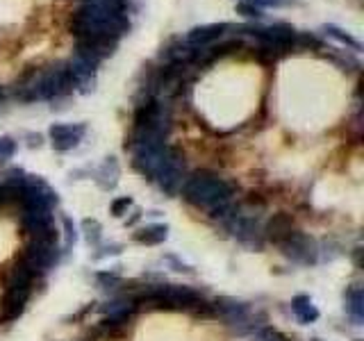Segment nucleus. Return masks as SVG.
<instances>
[{
  "label": "nucleus",
  "instance_id": "obj_25",
  "mask_svg": "<svg viewBox=\"0 0 364 341\" xmlns=\"http://www.w3.org/2000/svg\"><path fill=\"white\" fill-rule=\"evenodd\" d=\"M96 280L101 282V287H117V284H121V278L117 273H96Z\"/></svg>",
  "mask_w": 364,
  "mask_h": 341
},
{
  "label": "nucleus",
  "instance_id": "obj_19",
  "mask_svg": "<svg viewBox=\"0 0 364 341\" xmlns=\"http://www.w3.org/2000/svg\"><path fill=\"white\" fill-rule=\"evenodd\" d=\"M324 32L328 34V37H332V39H337L339 44H344V46H348V48H353L355 53H360L362 51V44L355 37H351L348 32H344L341 27H337V25H324Z\"/></svg>",
  "mask_w": 364,
  "mask_h": 341
},
{
  "label": "nucleus",
  "instance_id": "obj_20",
  "mask_svg": "<svg viewBox=\"0 0 364 341\" xmlns=\"http://www.w3.org/2000/svg\"><path fill=\"white\" fill-rule=\"evenodd\" d=\"M82 230H84V239H87L89 246H101V237H103V227L94 218H84L82 221Z\"/></svg>",
  "mask_w": 364,
  "mask_h": 341
},
{
  "label": "nucleus",
  "instance_id": "obj_7",
  "mask_svg": "<svg viewBox=\"0 0 364 341\" xmlns=\"http://www.w3.org/2000/svg\"><path fill=\"white\" fill-rule=\"evenodd\" d=\"M167 141H148L132 148V166L139 175L155 180V173L160 170L164 157H167Z\"/></svg>",
  "mask_w": 364,
  "mask_h": 341
},
{
  "label": "nucleus",
  "instance_id": "obj_22",
  "mask_svg": "<svg viewBox=\"0 0 364 341\" xmlns=\"http://www.w3.org/2000/svg\"><path fill=\"white\" fill-rule=\"evenodd\" d=\"M251 341H284V337L276 328H269V325H264V328L255 330V335H253Z\"/></svg>",
  "mask_w": 364,
  "mask_h": 341
},
{
  "label": "nucleus",
  "instance_id": "obj_8",
  "mask_svg": "<svg viewBox=\"0 0 364 341\" xmlns=\"http://www.w3.org/2000/svg\"><path fill=\"white\" fill-rule=\"evenodd\" d=\"M155 182L167 196H175L184 182V160L175 148L169 146L167 157H164L160 170L155 173Z\"/></svg>",
  "mask_w": 364,
  "mask_h": 341
},
{
  "label": "nucleus",
  "instance_id": "obj_26",
  "mask_svg": "<svg viewBox=\"0 0 364 341\" xmlns=\"http://www.w3.org/2000/svg\"><path fill=\"white\" fill-rule=\"evenodd\" d=\"M237 12L244 14V16H248V18H262V10H258V7L251 3H241L237 7Z\"/></svg>",
  "mask_w": 364,
  "mask_h": 341
},
{
  "label": "nucleus",
  "instance_id": "obj_2",
  "mask_svg": "<svg viewBox=\"0 0 364 341\" xmlns=\"http://www.w3.org/2000/svg\"><path fill=\"white\" fill-rule=\"evenodd\" d=\"M182 198L194 207L208 210L214 218H226L230 216L232 207V196L234 189L230 182H226L223 177H219L212 170H196L189 177H184L182 182Z\"/></svg>",
  "mask_w": 364,
  "mask_h": 341
},
{
  "label": "nucleus",
  "instance_id": "obj_5",
  "mask_svg": "<svg viewBox=\"0 0 364 341\" xmlns=\"http://www.w3.org/2000/svg\"><path fill=\"white\" fill-rule=\"evenodd\" d=\"M278 248H280V253L287 260L294 262V264L312 266V264H317V262H319L317 241H314L312 237H308L305 232L296 230V227L280 241V244H278Z\"/></svg>",
  "mask_w": 364,
  "mask_h": 341
},
{
  "label": "nucleus",
  "instance_id": "obj_4",
  "mask_svg": "<svg viewBox=\"0 0 364 341\" xmlns=\"http://www.w3.org/2000/svg\"><path fill=\"white\" fill-rule=\"evenodd\" d=\"M75 89L73 77L69 73L66 64H55V66L34 68L32 73H27L23 80L16 84L14 89V96L23 103H32V101H55V98H64L69 96L71 91Z\"/></svg>",
  "mask_w": 364,
  "mask_h": 341
},
{
  "label": "nucleus",
  "instance_id": "obj_6",
  "mask_svg": "<svg viewBox=\"0 0 364 341\" xmlns=\"http://www.w3.org/2000/svg\"><path fill=\"white\" fill-rule=\"evenodd\" d=\"M57 260H60V248H57V244L41 241V239H32L30 244L23 248V253H21V257H19L21 264L32 268L37 275L51 271V268L57 264Z\"/></svg>",
  "mask_w": 364,
  "mask_h": 341
},
{
  "label": "nucleus",
  "instance_id": "obj_10",
  "mask_svg": "<svg viewBox=\"0 0 364 341\" xmlns=\"http://www.w3.org/2000/svg\"><path fill=\"white\" fill-rule=\"evenodd\" d=\"M48 134H51V139H53L55 151L66 153V151H73V148L80 144L82 137L87 134V125L84 123H55Z\"/></svg>",
  "mask_w": 364,
  "mask_h": 341
},
{
  "label": "nucleus",
  "instance_id": "obj_29",
  "mask_svg": "<svg viewBox=\"0 0 364 341\" xmlns=\"http://www.w3.org/2000/svg\"><path fill=\"white\" fill-rule=\"evenodd\" d=\"M84 3H89V0H84Z\"/></svg>",
  "mask_w": 364,
  "mask_h": 341
},
{
  "label": "nucleus",
  "instance_id": "obj_21",
  "mask_svg": "<svg viewBox=\"0 0 364 341\" xmlns=\"http://www.w3.org/2000/svg\"><path fill=\"white\" fill-rule=\"evenodd\" d=\"M258 10H271V7H298V0H248Z\"/></svg>",
  "mask_w": 364,
  "mask_h": 341
},
{
  "label": "nucleus",
  "instance_id": "obj_13",
  "mask_svg": "<svg viewBox=\"0 0 364 341\" xmlns=\"http://www.w3.org/2000/svg\"><path fill=\"white\" fill-rule=\"evenodd\" d=\"M226 30H230V25L228 23H210V25L194 27V30H189V34H187V46L189 48H205L223 37Z\"/></svg>",
  "mask_w": 364,
  "mask_h": 341
},
{
  "label": "nucleus",
  "instance_id": "obj_3",
  "mask_svg": "<svg viewBox=\"0 0 364 341\" xmlns=\"http://www.w3.org/2000/svg\"><path fill=\"white\" fill-rule=\"evenodd\" d=\"M134 307L151 305L153 310L164 312H191L196 316H212L214 305H210L196 289L184 284H153L146 287L139 296L132 298Z\"/></svg>",
  "mask_w": 364,
  "mask_h": 341
},
{
  "label": "nucleus",
  "instance_id": "obj_9",
  "mask_svg": "<svg viewBox=\"0 0 364 341\" xmlns=\"http://www.w3.org/2000/svg\"><path fill=\"white\" fill-rule=\"evenodd\" d=\"M223 221H226V225H228V230L234 234V239H237L239 244L251 246V248H258V251L264 246L262 227H260L258 221H255V218L246 216V214H239V212L234 210L230 216L223 218Z\"/></svg>",
  "mask_w": 364,
  "mask_h": 341
},
{
  "label": "nucleus",
  "instance_id": "obj_1",
  "mask_svg": "<svg viewBox=\"0 0 364 341\" xmlns=\"http://www.w3.org/2000/svg\"><path fill=\"white\" fill-rule=\"evenodd\" d=\"M128 0H89L71 18L77 39H117L130 30L125 16Z\"/></svg>",
  "mask_w": 364,
  "mask_h": 341
},
{
  "label": "nucleus",
  "instance_id": "obj_27",
  "mask_svg": "<svg viewBox=\"0 0 364 341\" xmlns=\"http://www.w3.org/2000/svg\"><path fill=\"white\" fill-rule=\"evenodd\" d=\"M64 227H66V248H71L77 241V234H75V225L69 216H64Z\"/></svg>",
  "mask_w": 364,
  "mask_h": 341
},
{
  "label": "nucleus",
  "instance_id": "obj_11",
  "mask_svg": "<svg viewBox=\"0 0 364 341\" xmlns=\"http://www.w3.org/2000/svg\"><path fill=\"white\" fill-rule=\"evenodd\" d=\"M30 294H32V289L7 284L3 301H0V318H3V321H14V318H19L23 314L27 301H30Z\"/></svg>",
  "mask_w": 364,
  "mask_h": 341
},
{
  "label": "nucleus",
  "instance_id": "obj_18",
  "mask_svg": "<svg viewBox=\"0 0 364 341\" xmlns=\"http://www.w3.org/2000/svg\"><path fill=\"white\" fill-rule=\"evenodd\" d=\"M346 312L351 314L355 325H362L364 318V294L360 287H351L346 291Z\"/></svg>",
  "mask_w": 364,
  "mask_h": 341
},
{
  "label": "nucleus",
  "instance_id": "obj_14",
  "mask_svg": "<svg viewBox=\"0 0 364 341\" xmlns=\"http://www.w3.org/2000/svg\"><path fill=\"white\" fill-rule=\"evenodd\" d=\"M291 230H294V218H291L289 214H284V212H280V214H274L269 218L262 234H264V241H274V244L278 246Z\"/></svg>",
  "mask_w": 364,
  "mask_h": 341
},
{
  "label": "nucleus",
  "instance_id": "obj_16",
  "mask_svg": "<svg viewBox=\"0 0 364 341\" xmlns=\"http://www.w3.org/2000/svg\"><path fill=\"white\" fill-rule=\"evenodd\" d=\"M94 180L98 182V187L105 189V191L114 189V187H117V182H119V162L114 157H107L103 162V166L94 173Z\"/></svg>",
  "mask_w": 364,
  "mask_h": 341
},
{
  "label": "nucleus",
  "instance_id": "obj_15",
  "mask_svg": "<svg viewBox=\"0 0 364 341\" xmlns=\"http://www.w3.org/2000/svg\"><path fill=\"white\" fill-rule=\"evenodd\" d=\"M167 237H169V227L162 223L146 225V227H141L139 232H134V241L144 246H160L167 241Z\"/></svg>",
  "mask_w": 364,
  "mask_h": 341
},
{
  "label": "nucleus",
  "instance_id": "obj_24",
  "mask_svg": "<svg viewBox=\"0 0 364 341\" xmlns=\"http://www.w3.org/2000/svg\"><path fill=\"white\" fill-rule=\"evenodd\" d=\"M14 153H16V144L10 137L0 139V160H10Z\"/></svg>",
  "mask_w": 364,
  "mask_h": 341
},
{
  "label": "nucleus",
  "instance_id": "obj_17",
  "mask_svg": "<svg viewBox=\"0 0 364 341\" xmlns=\"http://www.w3.org/2000/svg\"><path fill=\"white\" fill-rule=\"evenodd\" d=\"M291 312H294L301 323H314L319 318V310L314 307L310 296H296L294 301H291Z\"/></svg>",
  "mask_w": 364,
  "mask_h": 341
},
{
  "label": "nucleus",
  "instance_id": "obj_28",
  "mask_svg": "<svg viewBox=\"0 0 364 341\" xmlns=\"http://www.w3.org/2000/svg\"><path fill=\"white\" fill-rule=\"evenodd\" d=\"M121 251H123V246H121V244H110V246H103V248H101V253H96V255H94V260H105L107 255H119Z\"/></svg>",
  "mask_w": 364,
  "mask_h": 341
},
{
  "label": "nucleus",
  "instance_id": "obj_12",
  "mask_svg": "<svg viewBox=\"0 0 364 341\" xmlns=\"http://www.w3.org/2000/svg\"><path fill=\"white\" fill-rule=\"evenodd\" d=\"M214 312H219V314L226 318L228 325H234L251 316V305L244 301H237V298H230V296H221L214 301Z\"/></svg>",
  "mask_w": 364,
  "mask_h": 341
},
{
  "label": "nucleus",
  "instance_id": "obj_23",
  "mask_svg": "<svg viewBox=\"0 0 364 341\" xmlns=\"http://www.w3.org/2000/svg\"><path fill=\"white\" fill-rule=\"evenodd\" d=\"M130 207H132V198L123 196V198H117V201L110 205V212H112V216H123V214H128V210Z\"/></svg>",
  "mask_w": 364,
  "mask_h": 341
}]
</instances>
